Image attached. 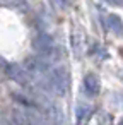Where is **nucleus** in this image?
Returning a JSON list of instances; mask_svg holds the SVG:
<instances>
[{"label": "nucleus", "instance_id": "f257e3e1", "mask_svg": "<svg viewBox=\"0 0 123 125\" xmlns=\"http://www.w3.org/2000/svg\"><path fill=\"white\" fill-rule=\"evenodd\" d=\"M68 72L65 67H55L53 70H50L46 74L45 79V86L46 89L55 94V96H65L67 89H68Z\"/></svg>", "mask_w": 123, "mask_h": 125}, {"label": "nucleus", "instance_id": "f03ea898", "mask_svg": "<svg viewBox=\"0 0 123 125\" xmlns=\"http://www.w3.org/2000/svg\"><path fill=\"white\" fill-rule=\"evenodd\" d=\"M24 69L28 70V74L31 77L45 75V74L50 72V62L43 57H29L24 62Z\"/></svg>", "mask_w": 123, "mask_h": 125}, {"label": "nucleus", "instance_id": "7ed1b4c3", "mask_svg": "<svg viewBox=\"0 0 123 125\" xmlns=\"http://www.w3.org/2000/svg\"><path fill=\"white\" fill-rule=\"evenodd\" d=\"M33 48L34 52H38L39 55H46V57H53V52H55V43H53V38L46 33H39L34 36L33 40Z\"/></svg>", "mask_w": 123, "mask_h": 125}, {"label": "nucleus", "instance_id": "20e7f679", "mask_svg": "<svg viewBox=\"0 0 123 125\" xmlns=\"http://www.w3.org/2000/svg\"><path fill=\"white\" fill-rule=\"evenodd\" d=\"M5 74L9 79H12L14 82L21 84V86H28L29 81H31V75L28 74V70L24 69V65H19V63H9L5 65Z\"/></svg>", "mask_w": 123, "mask_h": 125}, {"label": "nucleus", "instance_id": "39448f33", "mask_svg": "<svg viewBox=\"0 0 123 125\" xmlns=\"http://www.w3.org/2000/svg\"><path fill=\"white\" fill-rule=\"evenodd\" d=\"M84 91L87 96H97L99 91H101V82H99V77L94 75V74H87L84 77Z\"/></svg>", "mask_w": 123, "mask_h": 125}, {"label": "nucleus", "instance_id": "423d86ee", "mask_svg": "<svg viewBox=\"0 0 123 125\" xmlns=\"http://www.w3.org/2000/svg\"><path fill=\"white\" fill-rule=\"evenodd\" d=\"M106 28L111 33H114L116 36H123V21L116 14H109L106 17Z\"/></svg>", "mask_w": 123, "mask_h": 125}, {"label": "nucleus", "instance_id": "0eeeda50", "mask_svg": "<svg viewBox=\"0 0 123 125\" xmlns=\"http://www.w3.org/2000/svg\"><path fill=\"white\" fill-rule=\"evenodd\" d=\"M46 115H48V120L51 123H55V125H60L62 123V111H60V108L57 104L48 103L46 104Z\"/></svg>", "mask_w": 123, "mask_h": 125}, {"label": "nucleus", "instance_id": "6e6552de", "mask_svg": "<svg viewBox=\"0 0 123 125\" xmlns=\"http://www.w3.org/2000/svg\"><path fill=\"white\" fill-rule=\"evenodd\" d=\"M4 4L9 9H12V10L19 12V14H26L29 10V5H28L26 0H4Z\"/></svg>", "mask_w": 123, "mask_h": 125}, {"label": "nucleus", "instance_id": "1a4fd4ad", "mask_svg": "<svg viewBox=\"0 0 123 125\" xmlns=\"http://www.w3.org/2000/svg\"><path fill=\"white\" fill-rule=\"evenodd\" d=\"M89 113H91V106H87V104H79V106H77V111H75V122H77V125L84 123L85 118L89 116Z\"/></svg>", "mask_w": 123, "mask_h": 125}, {"label": "nucleus", "instance_id": "9d476101", "mask_svg": "<svg viewBox=\"0 0 123 125\" xmlns=\"http://www.w3.org/2000/svg\"><path fill=\"white\" fill-rule=\"evenodd\" d=\"M106 4H109V5H114V7H121L123 5V0H104Z\"/></svg>", "mask_w": 123, "mask_h": 125}, {"label": "nucleus", "instance_id": "9b49d317", "mask_svg": "<svg viewBox=\"0 0 123 125\" xmlns=\"http://www.w3.org/2000/svg\"><path fill=\"white\" fill-rule=\"evenodd\" d=\"M53 2L58 5V7H67L70 4V0H53Z\"/></svg>", "mask_w": 123, "mask_h": 125}, {"label": "nucleus", "instance_id": "f8f14e48", "mask_svg": "<svg viewBox=\"0 0 123 125\" xmlns=\"http://www.w3.org/2000/svg\"><path fill=\"white\" fill-rule=\"evenodd\" d=\"M118 125H123V120H120V123H118Z\"/></svg>", "mask_w": 123, "mask_h": 125}]
</instances>
